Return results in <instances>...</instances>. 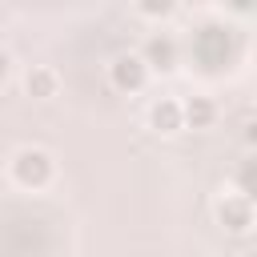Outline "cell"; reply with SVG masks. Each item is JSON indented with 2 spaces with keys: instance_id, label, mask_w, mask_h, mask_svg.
<instances>
[{
  "instance_id": "cell-2",
  "label": "cell",
  "mask_w": 257,
  "mask_h": 257,
  "mask_svg": "<svg viewBox=\"0 0 257 257\" xmlns=\"http://www.w3.org/2000/svg\"><path fill=\"white\" fill-rule=\"evenodd\" d=\"M112 80H116V88H141L145 64H141L137 56H120V60L112 64Z\"/></svg>"
},
{
  "instance_id": "cell-6",
  "label": "cell",
  "mask_w": 257,
  "mask_h": 257,
  "mask_svg": "<svg viewBox=\"0 0 257 257\" xmlns=\"http://www.w3.org/2000/svg\"><path fill=\"white\" fill-rule=\"evenodd\" d=\"M185 120H193V124H209L213 120V104L205 100V96H193L189 104H185V112H181Z\"/></svg>"
},
{
  "instance_id": "cell-1",
  "label": "cell",
  "mask_w": 257,
  "mask_h": 257,
  "mask_svg": "<svg viewBox=\"0 0 257 257\" xmlns=\"http://www.w3.org/2000/svg\"><path fill=\"white\" fill-rule=\"evenodd\" d=\"M12 173L20 185H44L48 181V157L36 153V149H24L16 161H12Z\"/></svg>"
},
{
  "instance_id": "cell-4",
  "label": "cell",
  "mask_w": 257,
  "mask_h": 257,
  "mask_svg": "<svg viewBox=\"0 0 257 257\" xmlns=\"http://www.w3.org/2000/svg\"><path fill=\"white\" fill-rule=\"evenodd\" d=\"M221 221H225L229 229H245V225H249V201H245V197L225 201V205H221Z\"/></svg>"
},
{
  "instance_id": "cell-7",
  "label": "cell",
  "mask_w": 257,
  "mask_h": 257,
  "mask_svg": "<svg viewBox=\"0 0 257 257\" xmlns=\"http://www.w3.org/2000/svg\"><path fill=\"white\" fill-rule=\"evenodd\" d=\"M52 84H56L52 72H44V68H32V72H28V92H32V96H48Z\"/></svg>"
},
{
  "instance_id": "cell-3",
  "label": "cell",
  "mask_w": 257,
  "mask_h": 257,
  "mask_svg": "<svg viewBox=\"0 0 257 257\" xmlns=\"http://www.w3.org/2000/svg\"><path fill=\"white\" fill-rule=\"evenodd\" d=\"M149 60H153L157 68H173V64H177L173 40H169V36H153V40H149Z\"/></svg>"
},
{
  "instance_id": "cell-8",
  "label": "cell",
  "mask_w": 257,
  "mask_h": 257,
  "mask_svg": "<svg viewBox=\"0 0 257 257\" xmlns=\"http://www.w3.org/2000/svg\"><path fill=\"white\" fill-rule=\"evenodd\" d=\"M4 72H8V60H4V52H0V80H4Z\"/></svg>"
},
{
  "instance_id": "cell-5",
  "label": "cell",
  "mask_w": 257,
  "mask_h": 257,
  "mask_svg": "<svg viewBox=\"0 0 257 257\" xmlns=\"http://www.w3.org/2000/svg\"><path fill=\"white\" fill-rule=\"evenodd\" d=\"M153 124H157V128H165V133H173V128L181 124V108H177L173 100H161V104L153 108Z\"/></svg>"
}]
</instances>
